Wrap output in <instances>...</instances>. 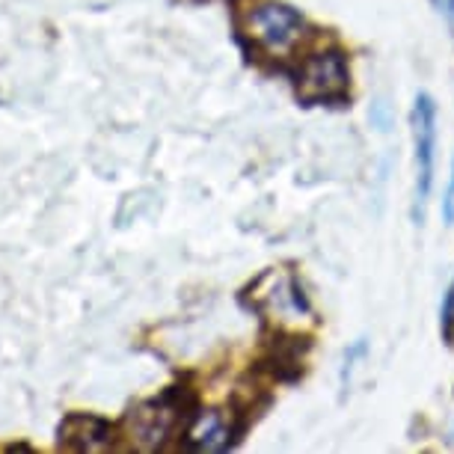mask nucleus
Segmentation results:
<instances>
[{"label": "nucleus", "mask_w": 454, "mask_h": 454, "mask_svg": "<svg viewBox=\"0 0 454 454\" xmlns=\"http://www.w3.org/2000/svg\"><path fill=\"white\" fill-rule=\"evenodd\" d=\"M184 410V401L178 404L176 395H164L155 401H145V404L134 407L125 419L128 436L137 449L143 451H155L164 449V442L169 440V434L176 431V422Z\"/></svg>", "instance_id": "39448f33"}, {"label": "nucleus", "mask_w": 454, "mask_h": 454, "mask_svg": "<svg viewBox=\"0 0 454 454\" xmlns=\"http://www.w3.org/2000/svg\"><path fill=\"white\" fill-rule=\"evenodd\" d=\"M253 306L277 324H300L309 318V300L288 270H268L250 288Z\"/></svg>", "instance_id": "f03ea898"}, {"label": "nucleus", "mask_w": 454, "mask_h": 454, "mask_svg": "<svg viewBox=\"0 0 454 454\" xmlns=\"http://www.w3.org/2000/svg\"><path fill=\"white\" fill-rule=\"evenodd\" d=\"M413 140H416V223H425L427 196L434 187L436 160V105L422 92L413 107Z\"/></svg>", "instance_id": "20e7f679"}, {"label": "nucleus", "mask_w": 454, "mask_h": 454, "mask_svg": "<svg viewBox=\"0 0 454 454\" xmlns=\"http://www.w3.org/2000/svg\"><path fill=\"white\" fill-rule=\"evenodd\" d=\"M59 449L63 451H105L114 442V425L101 416L72 413L59 425Z\"/></svg>", "instance_id": "423d86ee"}, {"label": "nucleus", "mask_w": 454, "mask_h": 454, "mask_svg": "<svg viewBox=\"0 0 454 454\" xmlns=\"http://www.w3.org/2000/svg\"><path fill=\"white\" fill-rule=\"evenodd\" d=\"M445 220H454V182H451L449 200H445Z\"/></svg>", "instance_id": "9d476101"}, {"label": "nucleus", "mask_w": 454, "mask_h": 454, "mask_svg": "<svg viewBox=\"0 0 454 454\" xmlns=\"http://www.w3.org/2000/svg\"><path fill=\"white\" fill-rule=\"evenodd\" d=\"M350 72L339 51H321L312 54L297 72V96L303 101H339L348 96Z\"/></svg>", "instance_id": "7ed1b4c3"}, {"label": "nucleus", "mask_w": 454, "mask_h": 454, "mask_svg": "<svg viewBox=\"0 0 454 454\" xmlns=\"http://www.w3.org/2000/svg\"><path fill=\"white\" fill-rule=\"evenodd\" d=\"M244 36L253 42L262 54L286 57L303 39V19L286 4H259L247 12Z\"/></svg>", "instance_id": "f257e3e1"}, {"label": "nucleus", "mask_w": 454, "mask_h": 454, "mask_svg": "<svg viewBox=\"0 0 454 454\" xmlns=\"http://www.w3.org/2000/svg\"><path fill=\"white\" fill-rule=\"evenodd\" d=\"M442 336L449 345H454V286L449 288L445 303H442Z\"/></svg>", "instance_id": "6e6552de"}, {"label": "nucleus", "mask_w": 454, "mask_h": 454, "mask_svg": "<svg viewBox=\"0 0 454 454\" xmlns=\"http://www.w3.org/2000/svg\"><path fill=\"white\" fill-rule=\"evenodd\" d=\"M232 422L220 410H208V413H200L193 419L184 440L187 449L193 451H226L232 445Z\"/></svg>", "instance_id": "0eeeda50"}, {"label": "nucleus", "mask_w": 454, "mask_h": 454, "mask_svg": "<svg viewBox=\"0 0 454 454\" xmlns=\"http://www.w3.org/2000/svg\"><path fill=\"white\" fill-rule=\"evenodd\" d=\"M434 6L440 10V15L451 24V30H454V0H434Z\"/></svg>", "instance_id": "1a4fd4ad"}]
</instances>
